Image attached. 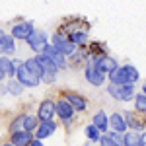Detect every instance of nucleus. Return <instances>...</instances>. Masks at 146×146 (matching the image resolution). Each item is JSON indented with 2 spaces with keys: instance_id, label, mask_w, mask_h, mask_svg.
Listing matches in <instances>:
<instances>
[{
  "instance_id": "18",
  "label": "nucleus",
  "mask_w": 146,
  "mask_h": 146,
  "mask_svg": "<svg viewBox=\"0 0 146 146\" xmlns=\"http://www.w3.org/2000/svg\"><path fill=\"white\" fill-rule=\"evenodd\" d=\"M16 53V41L12 39L10 35H4L0 39V55H14Z\"/></svg>"
},
{
  "instance_id": "20",
  "label": "nucleus",
  "mask_w": 146,
  "mask_h": 146,
  "mask_svg": "<svg viewBox=\"0 0 146 146\" xmlns=\"http://www.w3.org/2000/svg\"><path fill=\"white\" fill-rule=\"evenodd\" d=\"M37 125H39V121H37L35 115H22V131L33 133L35 129H37Z\"/></svg>"
},
{
  "instance_id": "22",
  "label": "nucleus",
  "mask_w": 146,
  "mask_h": 146,
  "mask_svg": "<svg viewBox=\"0 0 146 146\" xmlns=\"http://www.w3.org/2000/svg\"><path fill=\"white\" fill-rule=\"evenodd\" d=\"M135 107H136V111H140V113L146 111V94H144V90L138 92L135 96Z\"/></svg>"
},
{
  "instance_id": "25",
  "label": "nucleus",
  "mask_w": 146,
  "mask_h": 146,
  "mask_svg": "<svg viewBox=\"0 0 146 146\" xmlns=\"http://www.w3.org/2000/svg\"><path fill=\"white\" fill-rule=\"evenodd\" d=\"M86 136L90 138L92 142H100V138H101V133L94 127V125H88L86 127Z\"/></svg>"
},
{
  "instance_id": "2",
  "label": "nucleus",
  "mask_w": 146,
  "mask_h": 146,
  "mask_svg": "<svg viewBox=\"0 0 146 146\" xmlns=\"http://www.w3.org/2000/svg\"><path fill=\"white\" fill-rule=\"evenodd\" d=\"M107 92L117 101H129L135 96V86H131V84H121V86L119 84H109L107 86Z\"/></svg>"
},
{
  "instance_id": "13",
  "label": "nucleus",
  "mask_w": 146,
  "mask_h": 146,
  "mask_svg": "<svg viewBox=\"0 0 146 146\" xmlns=\"http://www.w3.org/2000/svg\"><path fill=\"white\" fill-rule=\"evenodd\" d=\"M35 131H37V133H35L37 140H43V138L51 136L56 131V123H55V121H45V123H39Z\"/></svg>"
},
{
  "instance_id": "23",
  "label": "nucleus",
  "mask_w": 146,
  "mask_h": 146,
  "mask_svg": "<svg viewBox=\"0 0 146 146\" xmlns=\"http://www.w3.org/2000/svg\"><path fill=\"white\" fill-rule=\"evenodd\" d=\"M86 39H88V35L84 33V31H74V33L68 37V41H70L74 47H78V45H82V43H86Z\"/></svg>"
},
{
  "instance_id": "31",
  "label": "nucleus",
  "mask_w": 146,
  "mask_h": 146,
  "mask_svg": "<svg viewBox=\"0 0 146 146\" xmlns=\"http://www.w3.org/2000/svg\"><path fill=\"white\" fill-rule=\"evenodd\" d=\"M4 146H12V144H10V142H8V144H4Z\"/></svg>"
},
{
  "instance_id": "11",
  "label": "nucleus",
  "mask_w": 146,
  "mask_h": 146,
  "mask_svg": "<svg viewBox=\"0 0 146 146\" xmlns=\"http://www.w3.org/2000/svg\"><path fill=\"white\" fill-rule=\"evenodd\" d=\"M64 101L72 107V111H84V109H86V105H88L86 100H84L80 94H74V92H68L66 98H64Z\"/></svg>"
},
{
  "instance_id": "19",
  "label": "nucleus",
  "mask_w": 146,
  "mask_h": 146,
  "mask_svg": "<svg viewBox=\"0 0 146 146\" xmlns=\"http://www.w3.org/2000/svg\"><path fill=\"white\" fill-rule=\"evenodd\" d=\"M94 127L100 131V133H107V127H109V123H107V115L103 111H98L96 115H94Z\"/></svg>"
},
{
  "instance_id": "28",
  "label": "nucleus",
  "mask_w": 146,
  "mask_h": 146,
  "mask_svg": "<svg viewBox=\"0 0 146 146\" xmlns=\"http://www.w3.org/2000/svg\"><path fill=\"white\" fill-rule=\"evenodd\" d=\"M20 127H22V115H20V117L16 119V123H12V133H16V131H18ZM20 131H22V129H20Z\"/></svg>"
},
{
  "instance_id": "29",
  "label": "nucleus",
  "mask_w": 146,
  "mask_h": 146,
  "mask_svg": "<svg viewBox=\"0 0 146 146\" xmlns=\"http://www.w3.org/2000/svg\"><path fill=\"white\" fill-rule=\"evenodd\" d=\"M29 146H43V142H41V140H37V138H33V140L29 142Z\"/></svg>"
},
{
  "instance_id": "3",
  "label": "nucleus",
  "mask_w": 146,
  "mask_h": 146,
  "mask_svg": "<svg viewBox=\"0 0 146 146\" xmlns=\"http://www.w3.org/2000/svg\"><path fill=\"white\" fill-rule=\"evenodd\" d=\"M35 60H37V64H39V68H41V80H45L47 84H51L53 80H55L56 76V66L51 62V60H47L45 56H41V55H37L35 56Z\"/></svg>"
},
{
  "instance_id": "1",
  "label": "nucleus",
  "mask_w": 146,
  "mask_h": 146,
  "mask_svg": "<svg viewBox=\"0 0 146 146\" xmlns=\"http://www.w3.org/2000/svg\"><path fill=\"white\" fill-rule=\"evenodd\" d=\"M140 78V74H138V70H136L133 64H125V66H117L113 70L111 74H109V80H111V84H136Z\"/></svg>"
},
{
  "instance_id": "16",
  "label": "nucleus",
  "mask_w": 146,
  "mask_h": 146,
  "mask_svg": "<svg viewBox=\"0 0 146 146\" xmlns=\"http://www.w3.org/2000/svg\"><path fill=\"white\" fill-rule=\"evenodd\" d=\"M55 113L62 119V121H70V119H72V115H74L72 107H70L64 100H60V101H56V103H55Z\"/></svg>"
},
{
  "instance_id": "12",
  "label": "nucleus",
  "mask_w": 146,
  "mask_h": 146,
  "mask_svg": "<svg viewBox=\"0 0 146 146\" xmlns=\"http://www.w3.org/2000/svg\"><path fill=\"white\" fill-rule=\"evenodd\" d=\"M123 146H146L144 133H125L123 135Z\"/></svg>"
},
{
  "instance_id": "9",
  "label": "nucleus",
  "mask_w": 146,
  "mask_h": 146,
  "mask_svg": "<svg viewBox=\"0 0 146 146\" xmlns=\"http://www.w3.org/2000/svg\"><path fill=\"white\" fill-rule=\"evenodd\" d=\"M33 23L31 22H22V23H16L14 27H12V39L16 41V39H27L29 35L33 33Z\"/></svg>"
},
{
  "instance_id": "6",
  "label": "nucleus",
  "mask_w": 146,
  "mask_h": 146,
  "mask_svg": "<svg viewBox=\"0 0 146 146\" xmlns=\"http://www.w3.org/2000/svg\"><path fill=\"white\" fill-rule=\"evenodd\" d=\"M16 80L22 84V88H35V86H39V82H41V80L37 78L35 74H31L23 64L18 68V72H16Z\"/></svg>"
},
{
  "instance_id": "17",
  "label": "nucleus",
  "mask_w": 146,
  "mask_h": 146,
  "mask_svg": "<svg viewBox=\"0 0 146 146\" xmlns=\"http://www.w3.org/2000/svg\"><path fill=\"white\" fill-rule=\"evenodd\" d=\"M84 76H86V80L90 82L92 86H103V82H105V76H103L101 72H98V70L92 66V64H90L88 68H86Z\"/></svg>"
},
{
  "instance_id": "4",
  "label": "nucleus",
  "mask_w": 146,
  "mask_h": 146,
  "mask_svg": "<svg viewBox=\"0 0 146 146\" xmlns=\"http://www.w3.org/2000/svg\"><path fill=\"white\" fill-rule=\"evenodd\" d=\"M92 66L105 76V74H111L113 70L117 68V60H115L113 56H109V55H101V56H98V58L94 60V64H92Z\"/></svg>"
},
{
  "instance_id": "7",
  "label": "nucleus",
  "mask_w": 146,
  "mask_h": 146,
  "mask_svg": "<svg viewBox=\"0 0 146 146\" xmlns=\"http://www.w3.org/2000/svg\"><path fill=\"white\" fill-rule=\"evenodd\" d=\"M25 41H27V45L31 47L35 53H39V55H41V53H43V49H45V47L49 45L45 31H37V29H35V31H33L31 35H29V37H27Z\"/></svg>"
},
{
  "instance_id": "21",
  "label": "nucleus",
  "mask_w": 146,
  "mask_h": 146,
  "mask_svg": "<svg viewBox=\"0 0 146 146\" xmlns=\"http://www.w3.org/2000/svg\"><path fill=\"white\" fill-rule=\"evenodd\" d=\"M123 119H125V125H127V129H129V127H133L136 133H138V129H142V123H140V121L136 119L133 113H125Z\"/></svg>"
},
{
  "instance_id": "27",
  "label": "nucleus",
  "mask_w": 146,
  "mask_h": 146,
  "mask_svg": "<svg viewBox=\"0 0 146 146\" xmlns=\"http://www.w3.org/2000/svg\"><path fill=\"white\" fill-rule=\"evenodd\" d=\"M100 146H123V144H119V142H115V140H111L109 136L101 135V138H100Z\"/></svg>"
},
{
  "instance_id": "26",
  "label": "nucleus",
  "mask_w": 146,
  "mask_h": 146,
  "mask_svg": "<svg viewBox=\"0 0 146 146\" xmlns=\"http://www.w3.org/2000/svg\"><path fill=\"white\" fill-rule=\"evenodd\" d=\"M8 92H10V94H14V96H20V94L23 92V88H22V84H20L18 80L12 78L10 82H8Z\"/></svg>"
},
{
  "instance_id": "8",
  "label": "nucleus",
  "mask_w": 146,
  "mask_h": 146,
  "mask_svg": "<svg viewBox=\"0 0 146 146\" xmlns=\"http://www.w3.org/2000/svg\"><path fill=\"white\" fill-rule=\"evenodd\" d=\"M41 56H45L47 60H51V62L56 66V70H64V68H66V56H62L58 51H55L51 45H47L45 49H43Z\"/></svg>"
},
{
  "instance_id": "24",
  "label": "nucleus",
  "mask_w": 146,
  "mask_h": 146,
  "mask_svg": "<svg viewBox=\"0 0 146 146\" xmlns=\"http://www.w3.org/2000/svg\"><path fill=\"white\" fill-rule=\"evenodd\" d=\"M0 72L6 76H14V72H12V64H10V58L8 56H0Z\"/></svg>"
},
{
  "instance_id": "30",
  "label": "nucleus",
  "mask_w": 146,
  "mask_h": 146,
  "mask_svg": "<svg viewBox=\"0 0 146 146\" xmlns=\"http://www.w3.org/2000/svg\"><path fill=\"white\" fill-rule=\"evenodd\" d=\"M4 35H6V33H4V31H2V29H0V39H2V37H4Z\"/></svg>"
},
{
  "instance_id": "10",
  "label": "nucleus",
  "mask_w": 146,
  "mask_h": 146,
  "mask_svg": "<svg viewBox=\"0 0 146 146\" xmlns=\"http://www.w3.org/2000/svg\"><path fill=\"white\" fill-rule=\"evenodd\" d=\"M35 117H37V121H41V123L53 121V117H55V101L45 100L41 105H39V111H37Z\"/></svg>"
},
{
  "instance_id": "5",
  "label": "nucleus",
  "mask_w": 146,
  "mask_h": 146,
  "mask_svg": "<svg viewBox=\"0 0 146 146\" xmlns=\"http://www.w3.org/2000/svg\"><path fill=\"white\" fill-rule=\"evenodd\" d=\"M51 47H53L55 51H58L62 56H68V55H74V53H76V47L72 45L66 37H62L60 33H56L55 37H53V45Z\"/></svg>"
},
{
  "instance_id": "14",
  "label": "nucleus",
  "mask_w": 146,
  "mask_h": 146,
  "mask_svg": "<svg viewBox=\"0 0 146 146\" xmlns=\"http://www.w3.org/2000/svg\"><path fill=\"white\" fill-rule=\"evenodd\" d=\"M33 140V133H25V131H16L12 133V146H29Z\"/></svg>"
},
{
  "instance_id": "15",
  "label": "nucleus",
  "mask_w": 146,
  "mask_h": 146,
  "mask_svg": "<svg viewBox=\"0 0 146 146\" xmlns=\"http://www.w3.org/2000/svg\"><path fill=\"white\" fill-rule=\"evenodd\" d=\"M107 123H109V127L113 129V133H119V135L127 133V125H125V119H123L121 113H113L111 117L107 119Z\"/></svg>"
}]
</instances>
